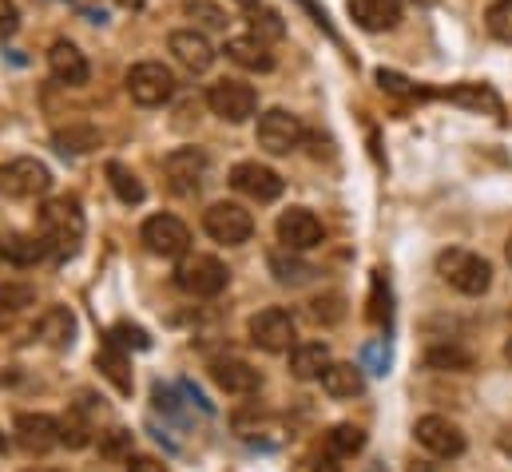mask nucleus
<instances>
[{
  "mask_svg": "<svg viewBox=\"0 0 512 472\" xmlns=\"http://www.w3.org/2000/svg\"><path fill=\"white\" fill-rule=\"evenodd\" d=\"M40 235L52 250L72 254L84 238V211L76 199H48L40 207Z\"/></svg>",
  "mask_w": 512,
  "mask_h": 472,
  "instance_id": "obj_1",
  "label": "nucleus"
},
{
  "mask_svg": "<svg viewBox=\"0 0 512 472\" xmlns=\"http://www.w3.org/2000/svg\"><path fill=\"white\" fill-rule=\"evenodd\" d=\"M437 270L453 290H461L469 298H481L493 286V266L473 250H441Z\"/></svg>",
  "mask_w": 512,
  "mask_h": 472,
  "instance_id": "obj_2",
  "label": "nucleus"
},
{
  "mask_svg": "<svg viewBox=\"0 0 512 472\" xmlns=\"http://www.w3.org/2000/svg\"><path fill=\"white\" fill-rule=\"evenodd\" d=\"M227 282H231L227 266L211 254H183V262L175 266V286L191 298H215L227 290Z\"/></svg>",
  "mask_w": 512,
  "mask_h": 472,
  "instance_id": "obj_3",
  "label": "nucleus"
},
{
  "mask_svg": "<svg viewBox=\"0 0 512 472\" xmlns=\"http://www.w3.org/2000/svg\"><path fill=\"white\" fill-rule=\"evenodd\" d=\"M128 96L143 108H159L175 96V72L159 60H139L128 68Z\"/></svg>",
  "mask_w": 512,
  "mask_h": 472,
  "instance_id": "obj_4",
  "label": "nucleus"
},
{
  "mask_svg": "<svg viewBox=\"0 0 512 472\" xmlns=\"http://www.w3.org/2000/svg\"><path fill=\"white\" fill-rule=\"evenodd\" d=\"M251 342H255L258 350H266V354H290L298 342V326H294V314L290 310H282V306H266V310H258L255 318H251Z\"/></svg>",
  "mask_w": 512,
  "mask_h": 472,
  "instance_id": "obj_5",
  "label": "nucleus"
},
{
  "mask_svg": "<svg viewBox=\"0 0 512 472\" xmlns=\"http://www.w3.org/2000/svg\"><path fill=\"white\" fill-rule=\"evenodd\" d=\"M0 191L8 199H40V195L52 191V171L40 159H28V155L8 159L0 167Z\"/></svg>",
  "mask_w": 512,
  "mask_h": 472,
  "instance_id": "obj_6",
  "label": "nucleus"
},
{
  "mask_svg": "<svg viewBox=\"0 0 512 472\" xmlns=\"http://www.w3.org/2000/svg\"><path fill=\"white\" fill-rule=\"evenodd\" d=\"M203 231L215 238V242H223V246H243V242H251V235H255V219L239 203H211L203 211Z\"/></svg>",
  "mask_w": 512,
  "mask_h": 472,
  "instance_id": "obj_7",
  "label": "nucleus"
},
{
  "mask_svg": "<svg viewBox=\"0 0 512 472\" xmlns=\"http://www.w3.org/2000/svg\"><path fill=\"white\" fill-rule=\"evenodd\" d=\"M306 139V127L302 119L286 108H270L258 116V147L270 151V155H290L298 143Z\"/></svg>",
  "mask_w": 512,
  "mask_h": 472,
  "instance_id": "obj_8",
  "label": "nucleus"
},
{
  "mask_svg": "<svg viewBox=\"0 0 512 472\" xmlns=\"http://www.w3.org/2000/svg\"><path fill=\"white\" fill-rule=\"evenodd\" d=\"M207 108L219 119H227V123H247L255 116L258 96L255 88L243 84V80H219V84L207 88Z\"/></svg>",
  "mask_w": 512,
  "mask_h": 472,
  "instance_id": "obj_9",
  "label": "nucleus"
},
{
  "mask_svg": "<svg viewBox=\"0 0 512 472\" xmlns=\"http://www.w3.org/2000/svg\"><path fill=\"white\" fill-rule=\"evenodd\" d=\"M207 171H211V163L199 147H179L163 159V175H167V187L175 195H195L207 183Z\"/></svg>",
  "mask_w": 512,
  "mask_h": 472,
  "instance_id": "obj_10",
  "label": "nucleus"
},
{
  "mask_svg": "<svg viewBox=\"0 0 512 472\" xmlns=\"http://www.w3.org/2000/svg\"><path fill=\"white\" fill-rule=\"evenodd\" d=\"M143 246L151 250V254H159V258H183L187 250H191V231H187V223L183 219H175V215H151L147 223H143Z\"/></svg>",
  "mask_w": 512,
  "mask_h": 472,
  "instance_id": "obj_11",
  "label": "nucleus"
},
{
  "mask_svg": "<svg viewBox=\"0 0 512 472\" xmlns=\"http://www.w3.org/2000/svg\"><path fill=\"white\" fill-rule=\"evenodd\" d=\"M274 231H278V242L286 246V250H314V246H322V219L314 215V211H306V207H290V211H282L278 215V223H274Z\"/></svg>",
  "mask_w": 512,
  "mask_h": 472,
  "instance_id": "obj_12",
  "label": "nucleus"
},
{
  "mask_svg": "<svg viewBox=\"0 0 512 472\" xmlns=\"http://www.w3.org/2000/svg\"><path fill=\"white\" fill-rule=\"evenodd\" d=\"M413 437H417L421 449H429L433 457H445V461L465 453V433L449 417H421L413 425Z\"/></svg>",
  "mask_w": 512,
  "mask_h": 472,
  "instance_id": "obj_13",
  "label": "nucleus"
},
{
  "mask_svg": "<svg viewBox=\"0 0 512 472\" xmlns=\"http://www.w3.org/2000/svg\"><path fill=\"white\" fill-rule=\"evenodd\" d=\"M231 187L239 191V195H247V199H255V203H274L278 195H282V175L278 171H270V167H262V163H235V171H231Z\"/></svg>",
  "mask_w": 512,
  "mask_h": 472,
  "instance_id": "obj_14",
  "label": "nucleus"
},
{
  "mask_svg": "<svg viewBox=\"0 0 512 472\" xmlns=\"http://www.w3.org/2000/svg\"><path fill=\"white\" fill-rule=\"evenodd\" d=\"M12 429H16L20 449H28V453H48L60 445V421L48 413H20Z\"/></svg>",
  "mask_w": 512,
  "mask_h": 472,
  "instance_id": "obj_15",
  "label": "nucleus"
},
{
  "mask_svg": "<svg viewBox=\"0 0 512 472\" xmlns=\"http://www.w3.org/2000/svg\"><path fill=\"white\" fill-rule=\"evenodd\" d=\"M167 48H171V56H175L187 72H207V68H211V60H215L211 40H207L203 32H195V28H179V32H171Z\"/></svg>",
  "mask_w": 512,
  "mask_h": 472,
  "instance_id": "obj_16",
  "label": "nucleus"
},
{
  "mask_svg": "<svg viewBox=\"0 0 512 472\" xmlns=\"http://www.w3.org/2000/svg\"><path fill=\"white\" fill-rule=\"evenodd\" d=\"M48 72L68 88H80V84H88V56L72 40H56L48 48Z\"/></svg>",
  "mask_w": 512,
  "mask_h": 472,
  "instance_id": "obj_17",
  "label": "nucleus"
},
{
  "mask_svg": "<svg viewBox=\"0 0 512 472\" xmlns=\"http://www.w3.org/2000/svg\"><path fill=\"white\" fill-rule=\"evenodd\" d=\"M211 377H215L219 389H227L235 397H251V393H258V385H262V373H258L255 365L239 361V357H219L211 365Z\"/></svg>",
  "mask_w": 512,
  "mask_h": 472,
  "instance_id": "obj_18",
  "label": "nucleus"
},
{
  "mask_svg": "<svg viewBox=\"0 0 512 472\" xmlns=\"http://www.w3.org/2000/svg\"><path fill=\"white\" fill-rule=\"evenodd\" d=\"M350 16L366 32H393L401 24V0H350Z\"/></svg>",
  "mask_w": 512,
  "mask_h": 472,
  "instance_id": "obj_19",
  "label": "nucleus"
},
{
  "mask_svg": "<svg viewBox=\"0 0 512 472\" xmlns=\"http://www.w3.org/2000/svg\"><path fill=\"white\" fill-rule=\"evenodd\" d=\"M223 52H227L231 64H239L247 72H270L274 68V56H270L266 40H258V36H231Z\"/></svg>",
  "mask_w": 512,
  "mask_h": 472,
  "instance_id": "obj_20",
  "label": "nucleus"
},
{
  "mask_svg": "<svg viewBox=\"0 0 512 472\" xmlns=\"http://www.w3.org/2000/svg\"><path fill=\"white\" fill-rule=\"evenodd\" d=\"M36 330H40V338H44L52 350H68L72 338H76V314H72L68 306H48V310L40 314Z\"/></svg>",
  "mask_w": 512,
  "mask_h": 472,
  "instance_id": "obj_21",
  "label": "nucleus"
},
{
  "mask_svg": "<svg viewBox=\"0 0 512 472\" xmlns=\"http://www.w3.org/2000/svg\"><path fill=\"white\" fill-rule=\"evenodd\" d=\"M322 389L330 397H358L366 389V377H362V365L354 361H330L322 369Z\"/></svg>",
  "mask_w": 512,
  "mask_h": 472,
  "instance_id": "obj_22",
  "label": "nucleus"
},
{
  "mask_svg": "<svg viewBox=\"0 0 512 472\" xmlns=\"http://www.w3.org/2000/svg\"><path fill=\"white\" fill-rule=\"evenodd\" d=\"M52 246L44 235H0V258L12 266H36Z\"/></svg>",
  "mask_w": 512,
  "mask_h": 472,
  "instance_id": "obj_23",
  "label": "nucleus"
},
{
  "mask_svg": "<svg viewBox=\"0 0 512 472\" xmlns=\"http://www.w3.org/2000/svg\"><path fill=\"white\" fill-rule=\"evenodd\" d=\"M326 365H330V346H326V342H302V346L290 350V373H294L298 381L322 377Z\"/></svg>",
  "mask_w": 512,
  "mask_h": 472,
  "instance_id": "obj_24",
  "label": "nucleus"
},
{
  "mask_svg": "<svg viewBox=\"0 0 512 472\" xmlns=\"http://www.w3.org/2000/svg\"><path fill=\"white\" fill-rule=\"evenodd\" d=\"M96 365H100V373L120 389V393H131V373H128V354H124V346L116 342V338H108L104 346H100V354H96Z\"/></svg>",
  "mask_w": 512,
  "mask_h": 472,
  "instance_id": "obj_25",
  "label": "nucleus"
},
{
  "mask_svg": "<svg viewBox=\"0 0 512 472\" xmlns=\"http://www.w3.org/2000/svg\"><path fill=\"white\" fill-rule=\"evenodd\" d=\"M322 449H326L334 461H342V457H358V453L366 449V433H362L358 425H334V429L322 437Z\"/></svg>",
  "mask_w": 512,
  "mask_h": 472,
  "instance_id": "obj_26",
  "label": "nucleus"
},
{
  "mask_svg": "<svg viewBox=\"0 0 512 472\" xmlns=\"http://www.w3.org/2000/svg\"><path fill=\"white\" fill-rule=\"evenodd\" d=\"M108 183H112V191H116L120 203H128V207L143 203V183L131 175L124 163H108Z\"/></svg>",
  "mask_w": 512,
  "mask_h": 472,
  "instance_id": "obj_27",
  "label": "nucleus"
},
{
  "mask_svg": "<svg viewBox=\"0 0 512 472\" xmlns=\"http://www.w3.org/2000/svg\"><path fill=\"white\" fill-rule=\"evenodd\" d=\"M56 143H60V151H72V155H88V151H96L100 147V131L96 127H68V131H56Z\"/></svg>",
  "mask_w": 512,
  "mask_h": 472,
  "instance_id": "obj_28",
  "label": "nucleus"
},
{
  "mask_svg": "<svg viewBox=\"0 0 512 472\" xmlns=\"http://www.w3.org/2000/svg\"><path fill=\"white\" fill-rule=\"evenodd\" d=\"M449 100H453V104H465V108H477V112H481V108H489L493 116H501V100H497L489 88H481V84L453 88V92H449Z\"/></svg>",
  "mask_w": 512,
  "mask_h": 472,
  "instance_id": "obj_29",
  "label": "nucleus"
},
{
  "mask_svg": "<svg viewBox=\"0 0 512 472\" xmlns=\"http://www.w3.org/2000/svg\"><path fill=\"white\" fill-rule=\"evenodd\" d=\"M251 36H258V40H282L286 36V24H282V16L274 12V8H251Z\"/></svg>",
  "mask_w": 512,
  "mask_h": 472,
  "instance_id": "obj_30",
  "label": "nucleus"
},
{
  "mask_svg": "<svg viewBox=\"0 0 512 472\" xmlns=\"http://www.w3.org/2000/svg\"><path fill=\"white\" fill-rule=\"evenodd\" d=\"M425 365H429V369H449V373H461V369H469V365H473V357L465 354L461 346H433V350L425 354Z\"/></svg>",
  "mask_w": 512,
  "mask_h": 472,
  "instance_id": "obj_31",
  "label": "nucleus"
},
{
  "mask_svg": "<svg viewBox=\"0 0 512 472\" xmlns=\"http://www.w3.org/2000/svg\"><path fill=\"white\" fill-rule=\"evenodd\" d=\"M270 270H274V278L286 282V286H302V282L314 274L306 262H298V258H290V254H270Z\"/></svg>",
  "mask_w": 512,
  "mask_h": 472,
  "instance_id": "obj_32",
  "label": "nucleus"
},
{
  "mask_svg": "<svg viewBox=\"0 0 512 472\" xmlns=\"http://www.w3.org/2000/svg\"><path fill=\"white\" fill-rule=\"evenodd\" d=\"M485 24L501 44H512V0H493L485 12Z\"/></svg>",
  "mask_w": 512,
  "mask_h": 472,
  "instance_id": "obj_33",
  "label": "nucleus"
},
{
  "mask_svg": "<svg viewBox=\"0 0 512 472\" xmlns=\"http://www.w3.org/2000/svg\"><path fill=\"white\" fill-rule=\"evenodd\" d=\"M32 302H36V290H32L28 282H4V286H0V310L20 314V310H28Z\"/></svg>",
  "mask_w": 512,
  "mask_h": 472,
  "instance_id": "obj_34",
  "label": "nucleus"
},
{
  "mask_svg": "<svg viewBox=\"0 0 512 472\" xmlns=\"http://www.w3.org/2000/svg\"><path fill=\"white\" fill-rule=\"evenodd\" d=\"M187 16H191V20H199L203 28H227L223 8H219V4H211V0H187Z\"/></svg>",
  "mask_w": 512,
  "mask_h": 472,
  "instance_id": "obj_35",
  "label": "nucleus"
},
{
  "mask_svg": "<svg viewBox=\"0 0 512 472\" xmlns=\"http://www.w3.org/2000/svg\"><path fill=\"white\" fill-rule=\"evenodd\" d=\"M370 322L385 326L389 322V286L382 274H374V294H370Z\"/></svg>",
  "mask_w": 512,
  "mask_h": 472,
  "instance_id": "obj_36",
  "label": "nucleus"
},
{
  "mask_svg": "<svg viewBox=\"0 0 512 472\" xmlns=\"http://www.w3.org/2000/svg\"><path fill=\"white\" fill-rule=\"evenodd\" d=\"M100 453H104L108 461H124V457H131V433L128 429H112V433L100 441Z\"/></svg>",
  "mask_w": 512,
  "mask_h": 472,
  "instance_id": "obj_37",
  "label": "nucleus"
},
{
  "mask_svg": "<svg viewBox=\"0 0 512 472\" xmlns=\"http://www.w3.org/2000/svg\"><path fill=\"white\" fill-rule=\"evenodd\" d=\"M92 437H88V425L80 421V417H68V421H60V445H68V449H84Z\"/></svg>",
  "mask_w": 512,
  "mask_h": 472,
  "instance_id": "obj_38",
  "label": "nucleus"
},
{
  "mask_svg": "<svg viewBox=\"0 0 512 472\" xmlns=\"http://www.w3.org/2000/svg\"><path fill=\"white\" fill-rule=\"evenodd\" d=\"M290 472H342V469H338V465H334V457L322 449V453H314V457H302Z\"/></svg>",
  "mask_w": 512,
  "mask_h": 472,
  "instance_id": "obj_39",
  "label": "nucleus"
},
{
  "mask_svg": "<svg viewBox=\"0 0 512 472\" xmlns=\"http://www.w3.org/2000/svg\"><path fill=\"white\" fill-rule=\"evenodd\" d=\"M108 338H116L120 346H135V350H147V346H151V342H147V334H143L139 326H116Z\"/></svg>",
  "mask_w": 512,
  "mask_h": 472,
  "instance_id": "obj_40",
  "label": "nucleus"
},
{
  "mask_svg": "<svg viewBox=\"0 0 512 472\" xmlns=\"http://www.w3.org/2000/svg\"><path fill=\"white\" fill-rule=\"evenodd\" d=\"M314 318H318V322H322V318H326V322H338V318H342V298H338V294H330L326 302L318 298V302H314Z\"/></svg>",
  "mask_w": 512,
  "mask_h": 472,
  "instance_id": "obj_41",
  "label": "nucleus"
},
{
  "mask_svg": "<svg viewBox=\"0 0 512 472\" xmlns=\"http://www.w3.org/2000/svg\"><path fill=\"white\" fill-rule=\"evenodd\" d=\"M378 84H382L385 92H397V96H413V88H409V80L405 76H397V72H378Z\"/></svg>",
  "mask_w": 512,
  "mask_h": 472,
  "instance_id": "obj_42",
  "label": "nucleus"
},
{
  "mask_svg": "<svg viewBox=\"0 0 512 472\" xmlns=\"http://www.w3.org/2000/svg\"><path fill=\"white\" fill-rule=\"evenodd\" d=\"M128 472H167V469H163L155 457H135V461L128 465Z\"/></svg>",
  "mask_w": 512,
  "mask_h": 472,
  "instance_id": "obj_43",
  "label": "nucleus"
},
{
  "mask_svg": "<svg viewBox=\"0 0 512 472\" xmlns=\"http://www.w3.org/2000/svg\"><path fill=\"white\" fill-rule=\"evenodd\" d=\"M120 8H143V0H116Z\"/></svg>",
  "mask_w": 512,
  "mask_h": 472,
  "instance_id": "obj_44",
  "label": "nucleus"
},
{
  "mask_svg": "<svg viewBox=\"0 0 512 472\" xmlns=\"http://www.w3.org/2000/svg\"><path fill=\"white\" fill-rule=\"evenodd\" d=\"M505 258H509V266H512V235H509V242H505Z\"/></svg>",
  "mask_w": 512,
  "mask_h": 472,
  "instance_id": "obj_45",
  "label": "nucleus"
},
{
  "mask_svg": "<svg viewBox=\"0 0 512 472\" xmlns=\"http://www.w3.org/2000/svg\"><path fill=\"white\" fill-rule=\"evenodd\" d=\"M239 4H247V8H255V4H258V0H239Z\"/></svg>",
  "mask_w": 512,
  "mask_h": 472,
  "instance_id": "obj_46",
  "label": "nucleus"
},
{
  "mask_svg": "<svg viewBox=\"0 0 512 472\" xmlns=\"http://www.w3.org/2000/svg\"><path fill=\"white\" fill-rule=\"evenodd\" d=\"M505 357H509V361H512V342H509V346H505Z\"/></svg>",
  "mask_w": 512,
  "mask_h": 472,
  "instance_id": "obj_47",
  "label": "nucleus"
},
{
  "mask_svg": "<svg viewBox=\"0 0 512 472\" xmlns=\"http://www.w3.org/2000/svg\"><path fill=\"white\" fill-rule=\"evenodd\" d=\"M421 4H433V0H421Z\"/></svg>",
  "mask_w": 512,
  "mask_h": 472,
  "instance_id": "obj_48",
  "label": "nucleus"
},
{
  "mask_svg": "<svg viewBox=\"0 0 512 472\" xmlns=\"http://www.w3.org/2000/svg\"><path fill=\"white\" fill-rule=\"evenodd\" d=\"M40 472H56V469H40Z\"/></svg>",
  "mask_w": 512,
  "mask_h": 472,
  "instance_id": "obj_49",
  "label": "nucleus"
}]
</instances>
